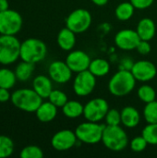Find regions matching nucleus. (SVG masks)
<instances>
[{"label":"nucleus","mask_w":157,"mask_h":158,"mask_svg":"<svg viewBox=\"0 0 157 158\" xmlns=\"http://www.w3.org/2000/svg\"><path fill=\"white\" fill-rule=\"evenodd\" d=\"M136 81L130 69H119L109 80L108 91L116 97H123L134 90Z\"/></svg>","instance_id":"obj_1"},{"label":"nucleus","mask_w":157,"mask_h":158,"mask_svg":"<svg viewBox=\"0 0 157 158\" xmlns=\"http://www.w3.org/2000/svg\"><path fill=\"white\" fill-rule=\"evenodd\" d=\"M10 101L16 108L21 111L35 113L43 103V98L33 89L22 88L16 90L11 94Z\"/></svg>","instance_id":"obj_2"},{"label":"nucleus","mask_w":157,"mask_h":158,"mask_svg":"<svg viewBox=\"0 0 157 158\" xmlns=\"http://www.w3.org/2000/svg\"><path fill=\"white\" fill-rule=\"evenodd\" d=\"M102 143L108 150L113 152H121L130 143L127 132L119 125H105L102 136Z\"/></svg>","instance_id":"obj_3"},{"label":"nucleus","mask_w":157,"mask_h":158,"mask_svg":"<svg viewBox=\"0 0 157 158\" xmlns=\"http://www.w3.org/2000/svg\"><path fill=\"white\" fill-rule=\"evenodd\" d=\"M46 54L47 46L40 39L28 38L21 43L19 58L22 61L36 64L43 60Z\"/></svg>","instance_id":"obj_4"},{"label":"nucleus","mask_w":157,"mask_h":158,"mask_svg":"<svg viewBox=\"0 0 157 158\" xmlns=\"http://www.w3.org/2000/svg\"><path fill=\"white\" fill-rule=\"evenodd\" d=\"M20 45L16 35L0 34V64L7 66L15 63L20 56Z\"/></svg>","instance_id":"obj_5"},{"label":"nucleus","mask_w":157,"mask_h":158,"mask_svg":"<svg viewBox=\"0 0 157 158\" xmlns=\"http://www.w3.org/2000/svg\"><path fill=\"white\" fill-rule=\"evenodd\" d=\"M105 125L99 122L86 121L81 123L75 129V134L82 143L85 144H96L102 142V136Z\"/></svg>","instance_id":"obj_6"},{"label":"nucleus","mask_w":157,"mask_h":158,"mask_svg":"<svg viewBox=\"0 0 157 158\" xmlns=\"http://www.w3.org/2000/svg\"><path fill=\"white\" fill-rule=\"evenodd\" d=\"M22 24V17L18 11L9 8L0 11V34L16 35L20 31Z\"/></svg>","instance_id":"obj_7"},{"label":"nucleus","mask_w":157,"mask_h":158,"mask_svg":"<svg viewBox=\"0 0 157 158\" xmlns=\"http://www.w3.org/2000/svg\"><path fill=\"white\" fill-rule=\"evenodd\" d=\"M92 15L85 8H77L69 13L66 19V27L76 34L85 32L92 25Z\"/></svg>","instance_id":"obj_8"},{"label":"nucleus","mask_w":157,"mask_h":158,"mask_svg":"<svg viewBox=\"0 0 157 158\" xmlns=\"http://www.w3.org/2000/svg\"><path fill=\"white\" fill-rule=\"evenodd\" d=\"M109 110V105L104 98L98 97L90 100L84 105L83 117L88 121L100 122L105 119Z\"/></svg>","instance_id":"obj_9"},{"label":"nucleus","mask_w":157,"mask_h":158,"mask_svg":"<svg viewBox=\"0 0 157 158\" xmlns=\"http://www.w3.org/2000/svg\"><path fill=\"white\" fill-rule=\"evenodd\" d=\"M95 86L96 77L89 69L77 73L73 81V91L80 97H85L91 94Z\"/></svg>","instance_id":"obj_10"},{"label":"nucleus","mask_w":157,"mask_h":158,"mask_svg":"<svg viewBox=\"0 0 157 158\" xmlns=\"http://www.w3.org/2000/svg\"><path fill=\"white\" fill-rule=\"evenodd\" d=\"M130 71L136 81L147 82L156 77V66L149 60H139L133 63Z\"/></svg>","instance_id":"obj_11"},{"label":"nucleus","mask_w":157,"mask_h":158,"mask_svg":"<svg viewBox=\"0 0 157 158\" xmlns=\"http://www.w3.org/2000/svg\"><path fill=\"white\" fill-rule=\"evenodd\" d=\"M115 44L123 51H131L136 49L141 38L137 32L132 29H123L115 35Z\"/></svg>","instance_id":"obj_12"},{"label":"nucleus","mask_w":157,"mask_h":158,"mask_svg":"<svg viewBox=\"0 0 157 158\" xmlns=\"http://www.w3.org/2000/svg\"><path fill=\"white\" fill-rule=\"evenodd\" d=\"M78 142L75 131L70 130H62L55 133L51 139V145L56 151H68L74 147Z\"/></svg>","instance_id":"obj_13"},{"label":"nucleus","mask_w":157,"mask_h":158,"mask_svg":"<svg viewBox=\"0 0 157 158\" xmlns=\"http://www.w3.org/2000/svg\"><path fill=\"white\" fill-rule=\"evenodd\" d=\"M72 73L66 61L55 60L48 67V76L54 82L59 84L68 82L72 78Z\"/></svg>","instance_id":"obj_14"},{"label":"nucleus","mask_w":157,"mask_h":158,"mask_svg":"<svg viewBox=\"0 0 157 158\" xmlns=\"http://www.w3.org/2000/svg\"><path fill=\"white\" fill-rule=\"evenodd\" d=\"M65 61L73 73H79L89 69L92 59L90 56L82 50H71Z\"/></svg>","instance_id":"obj_15"},{"label":"nucleus","mask_w":157,"mask_h":158,"mask_svg":"<svg viewBox=\"0 0 157 158\" xmlns=\"http://www.w3.org/2000/svg\"><path fill=\"white\" fill-rule=\"evenodd\" d=\"M32 89L43 98H48L53 89V81L45 75H38L32 81Z\"/></svg>","instance_id":"obj_16"},{"label":"nucleus","mask_w":157,"mask_h":158,"mask_svg":"<svg viewBox=\"0 0 157 158\" xmlns=\"http://www.w3.org/2000/svg\"><path fill=\"white\" fill-rule=\"evenodd\" d=\"M57 106L50 101L43 102L35 111L37 119L42 123H49L53 121L57 115Z\"/></svg>","instance_id":"obj_17"},{"label":"nucleus","mask_w":157,"mask_h":158,"mask_svg":"<svg viewBox=\"0 0 157 158\" xmlns=\"http://www.w3.org/2000/svg\"><path fill=\"white\" fill-rule=\"evenodd\" d=\"M121 124L128 129L137 127L141 122V114L135 107L131 106H125L121 111Z\"/></svg>","instance_id":"obj_18"},{"label":"nucleus","mask_w":157,"mask_h":158,"mask_svg":"<svg viewBox=\"0 0 157 158\" xmlns=\"http://www.w3.org/2000/svg\"><path fill=\"white\" fill-rule=\"evenodd\" d=\"M136 31L141 40L151 41L156 33V25L152 19L143 18L138 22Z\"/></svg>","instance_id":"obj_19"},{"label":"nucleus","mask_w":157,"mask_h":158,"mask_svg":"<svg viewBox=\"0 0 157 158\" xmlns=\"http://www.w3.org/2000/svg\"><path fill=\"white\" fill-rule=\"evenodd\" d=\"M58 46L64 51H71L76 44V33L68 27L61 29L56 37Z\"/></svg>","instance_id":"obj_20"},{"label":"nucleus","mask_w":157,"mask_h":158,"mask_svg":"<svg viewBox=\"0 0 157 158\" xmlns=\"http://www.w3.org/2000/svg\"><path fill=\"white\" fill-rule=\"evenodd\" d=\"M84 106L75 100H68L62 107V113L68 118H78L83 116Z\"/></svg>","instance_id":"obj_21"},{"label":"nucleus","mask_w":157,"mask_h":158,"mask_svg":"<svg viewBox=\"0 0 157 158\" xmlns=\"http://www.w3.org/2000/svg\"><path fill=\"white\" fill-rule=\"evenodd\" d=\"M96 78L104 77L110 71V64L105 58H94L91 61L88 69Z\"/></svg>","instance_id":"obj_22"},{"label":"nucleus","mask_w":157,"mask_h":158,"mask_svg":"<svg viewBox=\"0 0 157 158\" xmlns=\"http://www.w3.org/2000/svg\"><path fill=\"white\" fill-rule=\"evenodd\" d=\"M34 69H35V64L21 60V62L19 63L15 69V74L17 80L19 81H26L30 80V78L33 74Z\"/></svg>","instance_id":"obj_23"},{"label":"nucleus","mask_w":157,"mask_h":158,"mask_svg":"<svg viewBox=\"0 0 157 158\" xmlns=\"http://www.w3.org/2000/svg\"><path fill=\"white\" fill-rule=\"evenodd\" d=\"M135 9L130 2H122L116 7L115 16L120 21H127L133 17Z\"/></svg>","instance_id":"obj_24"},{"label":"nucleus","mask_w":157,"mask_h":158,"mask_svg":"<svg viewBox=\"0 0 157 158\" xmlns=\"http://www.w3.org/2000/svg\"><path fill=\"white\" fill-rule=\"evenodd\" d=\"M15 71L7 68L0 69V87L10 90L13 88L17 81Z\"/></svg>","instance_id":"obj_25"},{"label":"nucleus","mask_w":157,"mask_h":158,"mask_svg":"<svg viewBox=\"0 0 157 158\" xmlns=\"http://www.w3.org/2000/svg\"><path fill=\"white\" fill-rule=\"evenodd\" d=\"M137 95H138V98L145 104L153 102L156 100L157 98L156 91L151 85H148V84L142 85L138 89Z\"/></svg>","instance_id":"obj_26"},{"label":"nucleus","mask_w":157,"mask_h":158,"mask_svg":"<svg viewBox=\"0 0 157 158\" xmlns=\"http://www.w3.org/2000/svg\"><path fill=\"white\" fill-rule=\"evenodd\" d=\"M14 152V143L6 135H0V158L9 157Z\"/></svg>","instance_id":"obj_27"},{"label":"nucleus","mask_w":157,"mask_h":158,"mask_svg":"<svg viewBox=\"0 0 157 158\" xmlns=\"http://www.w3.org/2000/svg\"><path fill=\"white\" fill-rule=\"evenodd\" d=\"M142 135L148 144L157 145V123H147L142 131Z\"/></svg>","instance_id":"obj_28"},{"label":"nucleus","mask_w":157,"mask_h":158,"mask_svg":"<svg viewBox=\"0 0 157 158\" xmlns=\"http://www.w3.org/2000/svg\"><path fill=\"white\" fill-rule=\"evenodd\" d=\"M143 118L146 123H157V101L145 104L143 108Z\"/></svg>","instance_id":"obj_29"},{"label":"nucleus","mask_w":157,"mask_h":158,"mask_svg":"<svg viewBox=\"0 0 157 158\" xmlns=\"http://www.w3.org/2000/svg\"><path fill=\"white\" fill-rule=\"evenodd\" d=\"M48 101H50L58 108L59 107L62 108L63 106L68 101V95L64 92L56 89L51 92L50 95L48 96Z\"/></svg>","instance_id":"obj_30"},{"label":"nucleus","mask_w":157,"mask_h":158,"mask_svg":"<svg viewBox=\"0 0 157 158\" xmlns=\"http://www.w3.org/2000/svg\"><path fill=\"white\" fill-rule=\"evenodd\" d=\"M21 158H43V150L36 145H28L25 146L19 154Z\"/></svg>","instance_id":"obj_31"},{"label":"nucleus","mask_w":157,"mask_h":158,"mask_svg":"<svg viewBox=\"0 0 157 158\" xmlns=\"http://www.w3.org/2000/svg\"><path fill=\"white\" fill-rule=\"evenodd\" d=\"M105 125L107 126H118L121 124V114L118 110L112 108L108 110L105 118Z\"/></svg>","instance_id":"obj_32"},{"label":"nucleus","mask_w":157,"mask_h":158,"mask_svg":"<svg viewBox=\"0 0 157 158\" xmlns=\"http://www.w3.org/2000/svg\"><path fill=\"white\" fill-rule=\"evenodd\" d=\"M129 145H130V150L132 152H134V153H142L146 149V147L148 145V143L143 138V136L141 135V136H137V137L133 138L130 142Z\"/></svg>","instance_id":"obj_33"},{"label":"nucleus","mask_w":157,"mask_h":158,"mask_svg":"<svg viewBox=\"0 0 157 158\" xmlns=\"http://www.w3.org/2000/svg\"><path fill=\"white\" fill-rule=\"evenodd\" d=\"M136 50L138 51L139 54L143 56L149 55L152 51V46L150 44V41H145V40H141L136 47Z\"/></svg>","instance_id":"obj_34"},{"label":"nucleus","mask_w":157,"mask_h":158,"mask_svg":"<svg viewBox=\"0 0 157 158\" xmlns=\"http://www.w3.org/2000/svg\"><path fill=\"white\" fill-rule=\"evenodd\" d=\"M130 2L133 5V6L136 9H146L148 7H150L155 0H130Z\"/></svg>","instance_id":"obj_35"},{"label":"nucleus","mask_w":157,"mask_h":158,"mask_svg":"<svg viewBox=\"0 0 157 158\" xmlns=\"http://www.w3.org/2000/svg\"><path fill=\"white\" fill-rule=\"evenodd\" d=\"M11 99V94L8 89L0 87V103H6Z\"/></svg>","instance_id":"obj_36"},{"label":"nucleus","mask_w":157,"mask_h":158,"mask_svg":"<svg viewBox=\"0 0 157 158\" xmlns=\"http://www.w3.org/2000/svg\"><path fill=\"white\" fill-rule=\"evenodd\" d=\"M9 8V4L7 0H0V11H5Z\"/></svg>","instance_id":"obj_37"},{"label":"nucleus","mask_w":157,"mask_h":158,"mask_svg":"<svg viewBox=\"0 0 157 158\" xmlns=\"http://www.w3.org/2000/svg\"><path fill=\"white\" fill-rule=\"evenodd\" d=\"M95 6H105L109 0H91Z\"/></svg>","instance_id":"obj_38"}]
</instances>
